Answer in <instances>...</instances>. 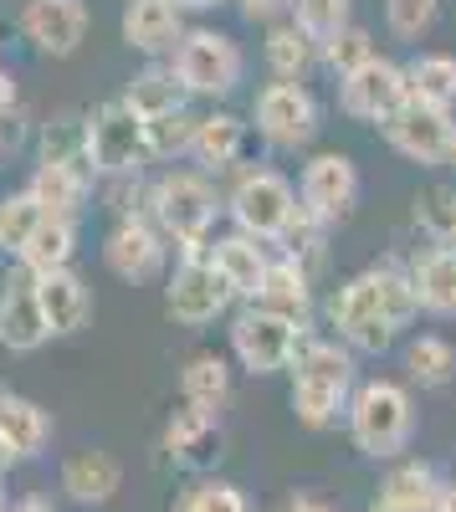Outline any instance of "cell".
Instances as JSON below:
<instances>
[{
  "mask_svg": "<svg viewBox=\"0 0 456 512\" xmlns=\"http://www.w3.org/2000/svg\"><path fill=\"white\" fill-rule=\"evenodd\" d=\"M185 154L195 159L200 175H226V169H236L241 154H246V123L236 113H205V118H195V134H190Z\"/></svg>",
  "mask_w": 456,
  "mask_h": 512,
  "instance_id": "603a6c76",
  "label": "cell"
},
{
  "mask_svg": "<svg viewBox=\"0 0 456 512\" xmlns=\"http://www.w3.org/2000/svg\"><path fill=\"white\" fill-rule=\"evenodd\" d=\"M164 456H170L180 472H211V466L226 456V431L221 415L211 410H175L170 425H164Z\"/></svg>",
  "mask_w": 456,
  "mask_h": 512,
  "instance_id": "e0dca14e",
  "label": "cell"
},
{
  "mask_svg": "<svg viewBox=\"0 0 456 512\" xmlns=\"http://www.w3.org/2000/svg\"><path fill=\"white\" fill-rule=\"evenodd\" d=\"M16 108V82H11V72L6 67H0V118H6Z\"/></svg>",
  "mask_w": 456,
  "mask_h": 512,
  "instance_id": "ee69618b",
  "label": "cell"
},
{
  "mask_svg": "<svg viewBox=\"0 0 456 512\" xmlns=\"http://www.w3.org/2000/svg\"><path fill=\"white\" fill-rule=\"evenodd\" d=\"M252 123L272 149H303L318 134V98L303 82H267L252 103Z\"/></svg>",
  "mask_w": 456,
  "mask_h": 512,
  "instance_id": "8fae6325",
  "label": "cell"
},
{
  "mask_svg": "<svg viewBox=\"0 0 456 512\" xmlns=\"http://www.w3.org/2000/svg\"><path fill=\"white\" fill-rule=\"evenodd\" d=\"M180 11H216V6H226V0H175Z\"/></svg>",
  "mask_w": 456,
  "mask_h": 512,
  "instance_id": "bcb514c9",
  "label": "cell"
},
{
  "mask_svg": "<svg viewBox=\"0 0 456 512\" xmlns=\"http://www.w3.org/2000/svg\"><path fill=\"white\" fill-rule=\"evenodd\" d=\"M205 256H211V267L226 277V287L236 292V303H252L267 267H272V246L257 241V236H216V241H205Z\"/></svg>",
  "mask_w": 456,
  "mask_h": 512,
  "instance_id": "ffe728a7",
  "label": "cell"
},
{
  "mask_svg": "<svg viewBox=\"0 0 456 512\" xmlns=\"http://www.w3.org/2000/svg\"><path fill=\"white\" fill-rule=\"evenodd\" d=\"M11 461H16V451L6 446V436H0V477H6V472H11Z\"/></svg>",
  "mask_w": 456,
  "mask_h": 512,
  "instance_id": "7dc6e473",
  "label": "cell"
},
{
  "mask_svg": "<svg viewBox=\"0 0 456 512\" xmlns=\"http://www.w3.org/2000/svg\"><path fill=\"white\" fill-rule=\"evenodd\" d=\"M298 205L323 226L349 221L354 205H359V169H354V159L339 154V149L313 154L303 164V180H298Z\"/></svg>",
  "mask_w": 456,
  "mask_h": 512,
  "instance_id": "7c38bea8",
  "label": "cell"
},
{
  "mask_svg": "<svg viewBox=\"0 0 456 512\" xmlns=\"http://www.w3.org/2000/svg\"><path fill=\"white\" fill-rule=\"evenodd\" d=\"M380 134H385V144H390L400 159L436 169V164H446V154H451L456 118H451V108H431V103L405 98V103L380 123Z\"/></svg>",
  "mask_w": 456,
  "mask_h": 512,
  "instance_id": "30bf717a",
  "label": "cell"
},
{
  "mask_svg": "<svg viewBox=\"0 0 456 512\" xmlns=\"http://www.w3.org/2000/svg\"><path fill=\"white\" fill-rule=\"evenodd\" d=\"M190 134H195V113H190V108H170V113L144 118L149 159H175V154H185V149H190Z\"/></svg>",
  "mask_w": 456,
  "mask_h": 512,
  "instance_id": "8d00e7d4",
  "label": "cell"
},
{
  "mask_svg": "<svg viewBox=\"0 0 456 512\" xmlns=\"http://www.w3.org/2000/svg\"><path fill=\"white\" fill-rule=\"evenodd\" d=\"M0 507H6V492H0Z\"/></svg>",
  "mask_w": 456,
  "mask_h": 512,
  "instance_id": "f5cc1de1",
  "label": "cell"
},
{
  "mask_svg": "<svg viewBox=\"0 0 456 512\" xmlns=\"http://www.w3.org/2000/svg\"><path fill=\"white\" fill-rule=\"evenodd\" d=\"M441 492H446V482L431 461H400L380 482V502L395 512H431L441 502Z\"/></svg>",
  "mask_w": 456,
  "mask_h": 512,
  "instance_id": "4316f807",
  "label": "cell"
},
{
  "mask_svg": "<svg viewBox=\"0 0 456 512\" xmlns=\"http://www.w3.org/2000/svg\"><path fill=\"white\" fill-rule=\"evenodd\" d=\"M180 400L190 410L221 415V405L231 400V364L221 354H190L180 369Z\"/></svg>",
  "mask_w": 456,
  "mask_h": 512,
  "instance_id": "83f0119b",
  "label": "cell"
},
{
  "mask_svg": "<svg viewBox=\"0 0 456 512\" xmlns=\"http://www.w3.org/2000/svg\"><path fill=\"white\" fill-rule=\"evenodd\" d=\"M287 374H293V415L308 425V431H328L354 384H359V369H354V349H344L339 338H308L293 354V364H287Z\"/></svg>",
  "mask_w": 456,
  "mask_h": 512,
  "instance_id": "7a4b0ae2",
  "label": "cell"
},
{
  "mask_svg": "<svg viewBox=\"0 0 456 512\" xmlns=\"http://www.w3.org/2000/svg\"><path fill=\"white\" fill-rule=\"evenodd\" d=\"M405 379L416 390H446L456 379V349L446 344L441 333H421L405 344Z\"/></svg>",
  "mask_w": 456,
  "mask_h": 512,
  "instance_id": "1f68e13d",
  "label": "cell"
},
{
  "mask_svg": "<svg viewBox=\"0 0 456 512\" xmlns=\"http://www.w3.org/2000/svg\"><path fill=\"white\" fill-rule=\"evenodd\" d=\"M0 344L11 354H36L47 344V323H41V303H36V272H26L21 262H11L6 282H0Z\"/></svg>",
  "mask_w": 456,
  "mask_h": 512,
  "instance_id": "2e32d148",
  "label": "cell"
},
{
  "mask_svg": "<svg viewBox=\"0 0 456 512\" xmlns=\"http://www.w3.org/2000/svg\"><path fill=\"white\" fill-rule=\"evenodd\" d=\"M26 190L36 195V205L57 221H77L88 210V195H93V175L88 164H57V159H36Z\"/></svg>",
  "mask_w": 456,
  "mask_h": 512,
  "instance_id": "44dd1931",
  "label": "cell"
},
{
  "mask_svg": "<svg viewBox=\"0 0 456 512\" xmlns=\"http://www.w3.org/2000/svg\"><path fill=\"white\" fill-rule=\"evenodd\" d=\"M405 88L416 103L456 108V57L451 52H421L405 62Z\"/></svg>",
  "mask_w": 456,
  "mask_h": 512,
  "instance_id": "4dcf8cb0",
  "label": "cell"
},
{
  "mask_svg": "<svg viewBox=\"0 0 456 512\" xmlns=\"http://www.w3.org/2000/svg\"><path fill=\"white\" fill-rule=\"evenodd\" d=\"M82 159L88 175L98 180H129L149 164V144H144V113L129 98H108L82 118Z\"/></svg>",
  "mask_w": 456,
  "mask_h": 512,
  "instance_id": "5b68a950",
  "label": "cell"
},
{
  "mask_svg": "<svg viewBox=\"0 0 456 512\" xmlns=\"http://www.w3.org/2000/svg\"><path fill=\"white\" fill-rule=\"evenodd\" d=\"M62 492L72 497V502H82V507H103V502H113L118 497V487H123V466L108 456V451H98V446H88V451H72L67 461H62Z\"/></svg>",
  "mask_w": 456,
  "mask_h": 512,
  "instance_id": "cb8c5ba5",
  "label": "cell"
},
{
  "mask_svg": "<svg viewBox=\"0 0 456 512\" xmlns=\"http://www.w3.org/2000/svg\"><path fill=\"white\" fill-rule=\"evenodd\" d=\"M144 216L159 226L164 241H175L180 256H195L205 251L216 231V216H221V195L211 185V175L200 169H164V175L144 190Z\"/></svg>",
  "mask_w": 456,
  "mask_h": 512,
  "instance_id": "3957f363",
  "label": "cell"
},
{
  "mask_svg": "<svg viewBox=\"0 0 456 512\" xmlns=\"http://www.w3.org/2000/svg\"><path fill=\"white\" fill-rule=\"evenodd\" d=\"M369 57H375V36H369L364 26H344L334 41H323V47H318V62L328 67V72H334V77H344V72H354V67H364Z\"/></svg>",
  "mask_w": 456,
  "mask_h": 512,
  "instance_id": "74e56055",
  "label": "cell"
},
{
  "mask_svg": "<svg viewBox=\"0 0 456 512\" xmlns=\"http://www.w3.org/2000/svg\"><path fill=\"white\" fill-rule=\"evenodd\" d=\"M36 303H41V323H47V338H67L82 333L93 318V292L72 267L62 272H41L36 277Z\"/></svg>",
  "mask_w": 456,
  "mask_h": 512,
  "instance_id": "d6986e66",
  "label": "cell"
},
{
  "mask_svg": "<svg viewBox=\"0 0 456 512\" xmlns=\"http://www.w3.org/2000/svg\"><path fill=\"white\" fill-rule=\"evenodd\" d=\"M175 512H252V502L236 482H195L190 492H180Z\"/></svg>",
  "mask_w": 456,
  "mask_h": 512,
  "instance_id": "f35d334b",
  "label": "cell"
},
{
  "mask_svg": "<svg viewBox=\"0 0 456 512\" xmlns=\"http://www.w3.org/2000/svg\"><path fill=\"white\" fill-rule=\"evenodd\" d=\"M272 512H323V502H313V497H303V492H293V497H282Z\"/></svg>",
  "mask_w": 456,
  "mask_h": 512,
  "instance_id": "7bdbcfd3",
  "label": "cell"
},
{
  "mask_svg": "<svg viewBox=\"0 0 456 512\" xmlns=\"http://www.w3.org/2000/svg\"><path fill=\"white\" fill-rule=\"evenodd\" d=\"M103 262L113 277L123 282H154L164 272V262H170V241L159 236V226L144 216V210H134V216H118L103 236Z\"/></svg>",
  "mask_w": 456,
  "mask_h": 512,
  "instance_id": "4fadbf2b",
  "label": "cell"
},
{
  "mask_svg": "<svg viewBox=\"0 0 456 512\" xmlns=\"http://www.w3.org/2000/svg\"><path fill=\"white\" fill-rule=\"evenodd\" d=\"M410 287H416L421 313L456 318V246H431L410 262Z\"/></svg>",
  "mask_w": 456,
  "mask_h": 512,
  "instance_id": "d4e9b609",
  "label": "cell"
},
{
  "mask_svg": "<svg viewBox=\"0 0 456 512\" xmlns=\"http://www.w3.org/2000/svg\"><path fill=\"white\" fill-rule=\"evenodd\" d=\"M303 333L298 323H287L257 303H246L236 318H231V359L246 369V374H282L287 364H293L298 344H303Z\"/></svg>",
  "mask_w": 456,
  "mask_h": 512,
  "instance_id": "ba28073f",
  "label": "cell"
},
{
  "mask_svg": "<svg viewBox=\"0 0 456 512\" xmlns=\"http://www.w3.org/2000/svg\"><path fill=\"white\" fill-rule=\"evenodd\" d=\"M72 256H77V221H57V216H47L31 236H26V246H21V256L16 262L26 267V272H62V267H72Z\"/></svg>",
  "mask_w": 456,
  "mask_h": 512,
  "instance_id": "f1b7e54d",
  "label": "cell"
},
{
  "mask_svg": "<svg viewBox=\"0 0 456 512\" xmlns=\"http://www.w3.org/2000/svg\"><path fill=\"white\" fill-rule=\"evenodd\" d=\"M21 36L41 57H72L88 41V6L82 0H26L21 6Z\"/></svg>",
  "mask_w": 456,
  "mask_h": 512,
  "instance_id": "9a60e30c",
  "label": "cell"
},
{
  "mask_svg": "<svg viewBox=\"0 0 456 512\" xmlns=\"http://www.w3.org/2000/svg\"><path fill=\"white\" fill-rule=\"evenodd\" d=\"M349 441L369 461H395L410 441H416V400L400 379H364L344 405Z\"/></svg>",
  "mask_w": 456,
  "mask_h": 512,
  "instance_id": "277c9868",
  "label": "cell"
},
{
  "mask_svg": "<svg viewBox=\"0 0 456 512\" xmlns=\"http://www.w3.org/2000/svg\"><path fill=\"white\" fill-rule=\"evenodd\" d=\"M226 210H231V226L241 236H257V241L277 246L287 221L298 216V185L287 175H277V169H246L226 195Z\"/></svg>",
  "mask_w": 456,
  "mask_h": 512,
  "instance_id": "52a82bcc",
  "label": "cell"
},
{
  "mask_svg": "<svg viewBox=\"0 0 456 512\" xmlns=\"http://www.w3.org/2000/svg\"><path fill=\"white\" fill-rule=\"evenodd\" d=\"M416 226L431 246H456V185H426L416 195Z\"/></svg>",
  "mask_w": 456,
  "mask_h": 512,
  "instance_id": "e575fe53",
  "label": "cell"
},
{
  "mask_svg": "<svg viewBox=\"0 0 456 512\" xmlns=\"http://www.w3.org/2000/svg\"><path fill=\"white\" fill-rule=\"evenodd\" d=\"M405 98H410L405 67L390 62V57H380V52L369 57L364 67H354V72L339 77V108L349 118H359V123H385Z\"/></svg>",
  "mask_w": 456,
  "mask_h": 512,
  "instance_id": "5bb4252c",
  "label": "cell"
},
{
  "mask_svg": "<svg viewBox=\"0 0 456 512\" xmlns=\"http://www.w3.org/2000/svg\"><path fill=\"white\" fill-rule=\"evenodd\" d=\"M170 72L185 88V98H231L246 77V57L236 47V36L216 31V26H195L175 41L170 52Z\"/></svg>",
  "mask_w": 456,
  "mask_h": 512,
  "instance_id": "8992f818",
  "label": "cell"
},
{
  "mask_svg": "<svg viewBox=\"0 0 456 512\" xmlns=\"http://www.w3.org/2000/svg\"><path fill=\"white\" fill-rule=\"evenodd\" d=\"M47 221V210L36 205V195L31 190H11V195H0V256H21V246H26V236Z\"/></svg>",
  "mask_w": 456,
  "mask_h": 512,
  "instance_id": "836d02e7",
  "label": "cell"
},
{
  "mask_svg": "<svg viewBox=\"0 0 456 512\" xmlns=\"http://www.w3.org/2000/svg\"><path fill=\"white\" fill-rule=\"evenodd\" d=\"M0 512H52V502H41V497H21V502H6Z\"/></svg>",
  "mask_w": 456,
  "mask_h": 512,
  "instance_id": "f6af8a7d",
  "label": "cell"
},
{
  "mask_svg": "<svg viewBox=\"0 0 456 512\" xmlns=\"http://www.w3.org/2000/svg\"><path fill=\"white\" fill-rule=\"evenodd\" d=\"M236 11H241V21H252V26H272L287 11V0H236Z\"/></svg>",
  "mask_w": 456,
  "mask_h": 512,
  "instance_id": "b9f144b4",
  "label": "cell"
},
{
  "mask_svg": "<svg viewBox=\"0 0 456 512\" xmlns=\"http://www.w3.org/2000/svg\"><path fill=\"white\" fill-rule=\"evenodd\" d=\"M287 16L313 47H323L349 26V0H287Z\"/></svg>",
  "mask_w": 456,
  "mask_h": 512,
  "instance_id": "d590c367",
  "label": "cell"
},
{
  "mask_svg": "<svg viewBox=\"0 0 456 512\" xmlns=\"http://www.w3.org/2000/svg\"><path fill=\"white\" fill-rule=\"evenodd\" d=\"M0 436L16 451V461H31L52 446V415L16 390H0Z\"/></svg>",
  "mask_w": 456,
  "mask_h": 512,
  "instance_id": "484cf974",
  "label": "cell"
},
{
  "mask_svg": "<svg viewBox=\"0 0 456 512\" xmlns=\"http://www.w3.org/2000/svg\"><path fill=\"white\" fill-rule=\"evenodd\" d=\"M129 98L144 118H154V113H170V108H185L190 98H185V88L175 82V72H170V62H154V67H144L134 82H129Z\"/></svg>",
  "mask_w": 456,
  "mask_h": 512,
  "instance_id": "d6a6232c",
  "label": "cell"
},
{
  "mask_svg": "<svg viewBox=\"0 0 456 512\" xmlns=\"http://www.w3.org/2000/svg\"><path fill=\"white\" fill-rule=\"evenodd\" d=\"M129 52L144 57H170L175 41L185 36V11L175 0H123V21H118Z\"/></svg>",
  "mask_w": 456,
  "mask_h": 512,
  "instance_id": "ac0fdd59",
  "label": "cell"
},
{
  "mask_svg": "<svg viewBox=\"0 0 456 512\" xmlns=\"http://www.w3.org/2000/svg\"><path fill=\"white\" fill-rule=\"evenodd\" d=\"M323 512H344V507H328V502H323Z\"/></svg>",
  "mask_w": 456,
  "mask_h": 512,
  "instance_id": "816d5d0a",
  "label": "cell"
},
{
  "mask_svg": "<svg viewBox=\"0 0 456 512\" xmlns=\"http://www.w3.org/2000/svg\"><path fill=\"white\" fill-rule=\"evenodd\" d=\"M41 159L88 164V159H82V118H57V123H47V134H41Z\"/></svg>",
  "mask_w": 456,
  "mask_h": 512,
  "instance_id": "60d3db41",
  "label": "cell"
},
{
  "mask_svg": "<svg viewBox=\"0 0 456 512\" xmlns=\"http://www.w3.org/2000/svg\"><path fill=\"white\" fill-rule=\"evenodd\" d=\"M421 303L416 287L400 267H364L328 297V328L339 333V344L354 354H385L395 338L416 323Z\"/></svg>",
  "mask_w": 456,
  "mask_h": 512,
  "instance_id": "6da1fadb",
  "label": "cell"
},
{
  "mask_svg": "<svg viewBox=\"0 0 456 512\" xmlns=\"http://www.w3.org/2000/svg\"><path fill=\"white\" fill-rule=\"evenodd\" d=\"M369 512H395V507H385V502H375V507H369Z\"/></svg>",
  "mask_w": 456,
  "mask_h": 512,
  "instance_id": "681fc988",
  "label": "cell"
},
{
  "mask_svg": "<svg viewBox=\"0 0 456 512\" xmlns=\"http://www.w3.org/2000/svg\"><path fill=\"white\" fill-rule=\"evenodd\" d=\"M441 11V0H385V21L400 41H421Z\"/></svg>",
  "mask_w": 456,
  "mask_h": 512,
  "instance_id": "ab89813d",
  "label": "cell"
},
{
  "mask_svg": "<svg viewBox=\"0 0 456 512\" xmlns=\"http://www.w3.org/2000/svg\"><path fill=\"white\" fill-rule=\"evenodd\" d=\"M262 57H267V72L277 82H303L318 62V47L293 26V21H272L267 41H262Z\"/></svg>",
  "mask_w": 456,
  "mask_h": 512,
  "instance_id": "f546056e",
  "label": "cell"
},
{
  "mask_svg": "<svg viewBox=\"0 0 456 512\" xmlns=\"http://www.w3.org/2000/svg\"><path fill=\"white\" fill-rule=\"evenodd\" d=\"M446 164H451V169H456V139H451V154H446Z\"/></svg>",
  "mask_w": 456,
  "mask_h": 512,
  "instance_id": "c3c4849f",
  "label": "cell"
},
{
  "mask_svg": "<svg viewBox=\"0 0 456 512\" xmlns=\"http://www.w3.org/2000/svg\"><path fill=\"white\" fill-rule=\"evenodd\" d=\"M252 303L287 318V323H298V328H308V318H313V272L298 267L293 256H272V267H267Z\"/></svg>",
  "mask_w": 456,
  "mask_h": 512,
  "instance_id": "7402d4cb",
  "label": "cell"
},
{
  "mask_svg": "<svg viewBox=\"0 0 456 512\" xmlns=\"http://www.w3.org/2000/svg\"><path fill=\"white\" fill-rule=\"evenodd\" d=\"M0 159H6V134H0Z\"/></svg>",
  "mask_w": 456,
  "mask_h": 512,
  "instance_id": "f907efd6",
  "label": "cell"
},
{
  "mask_svg": "<svg viewBox=\"0 0 456 512\" xmlns=\"http://www.w3.org/2000/svg\"><path fill=\"white\" fill-rule=\"evenodd\" d=\"M231 303H236V292L211 267V256L205 251L180 256V267L170 272V287H164V313H170L175 323H185V328H205L221 313H231Z\"/></svg>",
  "mask_w": 456,
  "mask_h": 512,
  "instance_id": "9c48e42d",
  "label": "cell"
}]
</instances>
